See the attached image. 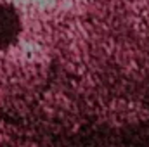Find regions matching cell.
Returning a JSON list of instances; mask_svg holds the SVG:
<instances>
[{"instance_id":"cell-1","label":"cell","mask_w":149,"mask_h":147,"mask_svg":"<svg viewBox=\"0 0 149 147\" xmlns=\"http://www.w3.org/2000/svg\"><path fill=\"white\" fill-rule=\"evenodd\" d=\"M21 33V17L14 5L0 2V50L16 43Z\"/></svg>"}]
</instances>
